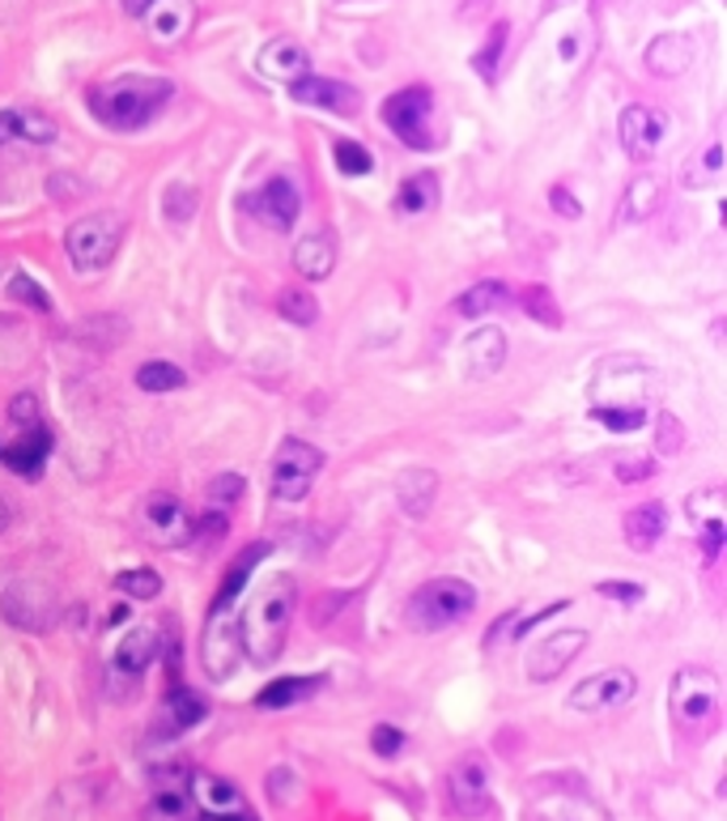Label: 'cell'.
<instances>
[{
    "mask_svg": "<svg viewBox=\"0 0 727 821\" xmlns=\"http://www.w3.org/2000/svg\"><path fill=\"white\" fill-rule=\"evenodd\" d=\"M294 600H298V584L290 575H277L268 579L251 600H247V613H243V652L256 660V665H272L281 652H285V634H290V618H294Z\"/></svg>",
    "mask_w": 727,
    "mask_h": 821,
    "instance_id": "1",
    "label": "cell"
},
{
    "mask_svg": "<svg viewBox=\"0 0 727 821\" xmlns=\"http://www.w3.org/2000/svg\"><path fill=\"white\" fill-rule=\"evenodd\" d=\"M171 94L175 85L166 78H115L90 90V112L115 132H137L171 103Z\"/></svg>",
    "mask_w": 727,
    "mask_h": 821,
    "instance_id": "2",
    "label": "cell"
},
{
    "mask_svg": "<svg viewBox=\"0 0 727 821\" xmlns=\"http://www.w3.org/2000/svg\"><path fill=\"white\" fill-rule=\"evenodd\" d=\"M472 609H477V587L468 584V579H430V584H421L409 596L404 618H409L413 630L434 634V630L459 626Z\"/></svg>",
    "mask_w": 727,
    "mask_h": 821,
    "instance_id": "3",
    "label": "cell"
},
{
    "mask_svg": "<svg viewBox=\"0 0 727 821\" xmlns=\"http://www.w3.org/2000/svg\"><path fill=\"white\" fill-rule=\"evenodd\" d=\"M668 703H672V719H677L681 732H693V737L711 732L719 724V706H724L719 677L711 668H681L672 677Z\"/></svg>",
    "mask_w": 727,
    "mask_h": 821,
    "instance_id": "4",
    "label": "cell"
},
{
    "mask_svg": "<svg viewBox=\"0 0 727 821\" xmlns=\"http://www.w3.org/2000/svg\"><path fill=\"white\" fill-rule=\"evenodd\" d=\"M119 243H124V218H115V213H90V218L73 222L69 235H65L69 260L81 273L107 269L115 260V251H119Z\"/></svg>",
    "mask_w": 727,
    "mask_h": 821,
    "instance_id": "5",
    "label": "cell"
},
{
    "mask_svg": "<svg viewBox=\"0 0 727 821\" xmlns=\"http://www.w3.org/2000/svg\"><path fill=\"white\" fill-rule=\"evenodd\" d=\"M383 124L396 132L400 145L430 150L434 145V94L430 85H404L383 103Z\"/></svg>",
    "mask_w": 727,
    "mask_h": 821,
    "instance_id": "6",
    "label": "cell"
},
{
    "mask_svg": "<svg viewBox=\"0 0 727 821\" xmlns=\"http://www.w3.org/2000/svg\"><path fill=\"white\" fill-rule=\"evenodd\" d=\"M643 375H650V366L638 357H605L600 371L591 375V400H596L591 409H643V400L655 388L630 384V379H643Z\"/></svg>",
    "mask_w": 727,
    "mask_h": 821,
    "instance_id": "7",
    "label": "cell"
},
{
    "mask_svg": "<svg viewBox=\"0 0 727 821\" xmlns=\"http://www.w3.org/2000/svg\"><path fill=\"white\" fill-rule=\"evenodd\" d=\"M319 469H324L319 447H310L303 438H285L272 456V499L277 503H303Z\"/></svg>",
    "mask_w": 727,
    "mask_h": 821,
    "instance_id": "8",
    "label": "cell"
},
{
    "mask_svg": "<svg viewBox=\"0 0 727 821\" xmlns=\"http://www.w3.org/2000/svg\"><path fill=\"white\" fill-rule=\"evenodd\" d=\"M536 821H612L600 800H591L574 779H540L532 787Z\"/></svg>",
    "mask_w": 727,
    "mask_h": 821,
    "instance_id": "9",
    "label": "cell"
},
{
    "mask_svg": "<svg viewBox=\"0 0 727 821\" xmlns=\"http://www.w3.org/2000/svg\"><path fill=\"white\" fill-rule=\"evenodd\" d=\"M141 524H145V537L162 549L188 546L191 528H196L191 511L184 507L175 494H166V490H150V494L141 499Z\"/></svg>",
    "mask_w": 727,
    "mask_h": 821,
    "instance_id": "10",
    "label": "cell"
},
{
    "mask_svg": "<svg viewBox=\"0 0 727 821\" xmlns=\"http://www.w3.org/2000/svg\"><path fill=\"white\" fill-rule=\"evenodd\" d=\"M638 694V677L630 668H605V672H591L587 681H578L571 690V706L583 715H600L612 706L630 703Z\"/></svg>",
    "mask_w": 727,
    "mask_h": 821,
    "instance_id": "11",
    "label": "cell"
},
{
    "mask_svg": "<svg viewBox=\"0 0 727 821\" xmlns=\"http://www.w3.org/2000/svg\"><path fill=\"white\" fill-rule=\"evenodd\" d=\"M234 618H238L234 600H213L209 622H204V668H209V677H230V668L238 665V656H243Z\"/></svg>",
    "mask_w": 727,
    "mask_h": 821,
    "instance_id": "12",
    "label": "cell"
},
{
    "mask_svg": "<svg viewBox=\"0 0 727 821\" xmlns=\"http://www.w3.org/2000/svg\"><path fill=\"white\" fill-rule=\"evenodd\" d=\"M447 796H452V809L459 818H481L494 805L490 800V762L481 753L459 758L447 775Z\"/></svg>",
    "mask_w": 727,
    "mask_h": 821,
    "instance_id": "13",
    "label": "cell"
},
{
    "mask_svg": "<svg viewBox=\"0 0 727 821\" xmlns=\"http://www.w3.org/2000/svg\"><path fill=\"white\" fill-rule=\"evenodd\" d=\"M587 647V630H558V634H544L528 652V677L532 681H553L558 672H566L571 660Z\"/></svg>",
    "mask_w": 727,
    "mask_h": 821,
    "instance_id": "14",
    "label": "cell"
},
{
    "mask_svg": "<svg viewBox=\"0 0 727 821\" xmlns=\"http://www.w3.org/2000/svg\"><path fill=\"white\" fill-rule=\"evenodd\" d=\"M617 132H621V145H625V154L634 157V162H650L655 150H659V141H664V116L643 107V103H634V107L621 112Z\"/></svg>",
    "mask_w": 727,
    "mask_h": 821,
    "instance_id": "15",
    "label": "cell"
},
{
    "mask_svg": "<svg viewBox=\"0 0 727 821\" xmlns=\"http://www.w3.org/2000/svg\"><path fill=\"white\" fill-rule=\"evenodd\" d=\"M251 213L265 226H272V231H290L298 222V213H303V196H298V188L285 175H272L265 188L256 192V200H251Z\"/></svg>",
    "mask_w": 727,
    "mask_h": 821,
    "instance_id": "16",
    "label": "cell"
},
{
    "mask_svg": "<svg viewBox=\"0 0 727 821\" xmlns=\"http://www.w3.org/2000/svg\"><path fill=\"white\" fill-rule=\"evenodd\" d=\"M188 771H157L153 775V796L145 805V821H191Z\"/></svg>",
    "mask_w": 727,
    "mask_h": 821,
    "instance_id": "17",
    "label": "cell"
},
{
    "mask_svg": "<svg viewBox=\"0 0 727 821\" xmlns=\"http://www.w3.org/2000/svg\"><path fill=\"white\" fill-rule=\"evenodd\" d=\"M188 796L191 805L200 809V818H222V813H243L247 809L243 791L230 779H222V775H209V771L188 775Z\"/></svg>",
    "mask_w": 727,
    "mask_h": 821,
    "instance_id": "18",
    "label": "cell"
},
{
    "mask_svg": "<svg viewBox=\"0 0 727 821\" xmlns=\"http://www.w3.org/2000/svg\"><path fill=\"white\" fill-rule=\"evenodd\" d=\"M290 94L303 103V107H324V112H337V116H353L357 112V90L332 78H315L306 73L290 85Z\"/></svg>",
    "mask_w": 727,
    "mask_h": 821,
    "instance_id": "19",
    "label": "cell"
},
{
    "mask_svg": "<svg viewBox=\"0 0 727 821\" xmlns=\"http://www.w3.org/2000/svg\"><path fill=\"white\" fill-rule=\"evenodd\" d=\"M459 353H464V366H468L472 379H490V375L502 371V362H506V337H502V328L485 324V328L468 332V341H464Z\"/></svg>",
    "mask_w": 727,
    "mask_h": 821,
    "instance_id": "20",
    "label": "cell"
},
{
    "mask_svg": "<svg viewBox=\"0 0 727 821\" xmlns=\"http://www.w3.org/2000/svg\"><path fill=\"white\" fill-rule=\"evenodd\" d=\"M157 647H162V638H157L153 626L128 630V634L119 638V647H115L112 668L124 672V677H141V672H150V665L157 660Z\"/></svg>",
    "mask_w": 727,
    "mask_h": 821,
    "instance_id": "21",
    "label": "cell"
},
{
    "mask_svg": "<svg viewBox=\"0 0 727 821\" xmlns=\"http://www.w3.org/2000/svg\"><path fill=\"white\" fill-rule=\"evenodd\" d=\"M256 64H260V73H265V78L290 81V85L310 73V56H306L303 43H294V39H272L265 51H260V60H256Z\"/></svg>",
    "mask_w": 727,
    "mask_h": 821,
    "instance_id": "22",
    "label": "cell"
},
{
    "mask_svg": "<svg viewBox=\"0 0 727 821\" xmlns=\"http://www.w3.org/2000/svg\"><path fill=\"white\" fill-rule=\"evenodd\" d=\"M9 141H31V145H51L56 141V124L26 107H4L0 112V145Z\"/></svg>",
    "mask_w": 727,
    "mask_h": 821,
    "instance_id": "23",
    "label": "cell"
},
{
    "mask_svg": "<svg viewBox=\"0 0 727 821\" xmlns=\"http://www.w3.org/2000/svg\"><path fill=\"white\" fill-rule=\"evenodd\" d=\"M47 451H51V431H47V426H31V431L22 434L9 451H0V460H4L13 472H22L26 481H35L38 472H43Z\"/></svg>",
    "mask_w": 727,
    "mask_h": 821,
    "instance_id": "24",
    "label": "cell"
},
{
    "mask_svg": "<svg viewBox=\"0 0 727 821\" xmlns=\"http://www.w3.org/2000/svg\"><path fill=\"white\" fill-rule=\"evenodd\" d=\"M324 690V677H277L268 681L265 690L256 694V706L260 711H285V706H298L306 699H315Z\"/></svg>",
    "mask_w": 727,
    "mask_h": 821,
    "instance_id": "25",
    "label": "cell"
},
{
    "mask_svg": "<svg viewBox=\"0 0 727 821\" xmlns=\"http://www.w3.org/2000/svg\"><path fill=\"white\" fill-rule=\"evenodd\" d=\"M294 269H298L306 281H324V277L332 273V269H337V243H332V235L319 231V235L298 238V247H294Z\"/></svg>",
    "mask_w": 727,
    "mask_h": 821,
    "instance_id": "26",
    "label": "cell"
},
{
    "mask_svg": "<svg viewBox=\"0 0 727 821\" xmlns=\"http://www.w3.org/2000/svg\"><path fill=\"white\" fill-rule=\"evenodd\" d=\"M664 524H668L664 503H638L634 511H625L621 532H625V541L638 549V553H647V549H655V541L664 537Z\"/></svg>",
    "mask_w": 727,
    "mask_h": 821,
    "instance_id": "27",
    "label": "cell"
},
{
    "mask_svg": "<svg viewBox=\"0 0 727 821\" xmlns=\"http://www.w3.org/2000/svg\"><path fill=\"white\" fill-rule=\"evenodd\" d=\"M664 204V179L655 175H634L630 188H625V200H621V222H650Z\"/></svg>",
    "mask_w": 727,
    "mask_h": 821,
    "instance_id": "28",
    "label": "cell"
},
{
    "mask_svg": "<svg viewBox=\"0 0 727 821\" xmlns=\"http://www.w3.org/2000/svg\"><path fill=\"white\" fill-rule=\"evenodd\" d=\"M693 60V43L685 35H659L647 47V69L655 78H681Z\"/></svg>",
    "mask_w": 727,
    "mask_h": 821,
    "instance_id": "29",
    "label": "cell"
},
{
    "mask_svg": "<svg viewBox=\"0 0 727 821\" xmlns=\"http://www.w3.org/2000/svg\"><path fill=\"white\" fill-rule=\"evenodd\" d=\"M204 715H209V703H204L200 694H191V690H171V699L162 706V732H166V737H179V732L196 728Z\"/></svg>",
    "mask_w": 727,
    "mask_h": 821,
    "instance_id": "30",
    "label": "cell"
},
{
    "mask_svg": "<svg viewBox=\"0 0 727 821\" xmlns=\"http://www.w3.org/2000/svg\"><path fill=\"white\" fill-rule=\"evenodd\" d=\"M434 204H438V175H434V171H418V175H409V179L400 184V192H396V209L409 213V218L430 213Z\"/></svg>",
    "mask_w": 727,
    "mask_h": 821,
    "instance_id": "31",
    "label": "cell"
},
{
    "mask_svg": "<svg viewBox=\"0 0 727 821\" xmlns=\"http://www.w3.org/2000/svg\"><path fill=\"white\" fill-rule=\"evenodd\" d=\"M434 490H438V477L430 469H404V477L396 481V499L404 503L409 515H425L434 503Z\"/></svg>",
    "mask_w": 727,
    "mask_h": 821,
    "instance_id": "32",
    "label": "cell"
},
{
    "mask_svg": "<svg viewBox=\"0 0 727 821\" xmlns=\"http://www.w3.org/2000/svg\"><path fill=\"white\" fill-rule=\"evenodd\" d=\"M506 307V285L502 281H477L472 290H464L456 298V312L464 319H481L490 312H502Z\"/></svg>",
    "mask_w": 727,
    "mask_h": 821,
    "instance_id": "33",
    "label": "cell"
},
{
    "mask_svg": "<svg viewBox=\"0 0 727 821\" xmlns=\"http://www.w3.org/2000/svg\"><path fill=\"white\" fill-rule=\"evenodd\" d=\"M519 307L528 319H536L540 328H562V307L558 298L549 294V285H524L519 290Z\"/></svg>",
    "mask_w": 727,
    "mask_h": 821,
    "instance_id": "34",
    "label": "cell"
},
{
    "mask_svg": "<svg viewBox=\"0 0 727 821\" xmlns=\"http://www.w3.org/2000/svg\"><path fill=\"white\" fill-rule=\"evenodd\" d=\"M188 384V375H184V366H175V362H145L141 371H137V388L141 391H175Z\"/></svg>",
    "mask_w": 727,
    "mask_h": 821,
    "instance_id": "35",
    "label": "cell"
},
{
    "mask_svg": "<svg viewBox=\"0 0 727 821\" xmlns=\"http://www.w3.org/2000/svg\"><path fill=\"white\" fill-rule=\"evenodd\" d=\"M277 312H281V319H290V324H298V328H310V324L319 319V298H310L306 290H285V294L277 298Z\"/></svg>",
    "mask_w": 727,
    "mask_h": 821,
    "instance_id": "36",
    "label": "cell"
},
{
    "mask_svg": "<svg viewBox=\"0 0 727 821\" xmlns=\"http://www.w3.org/2000/svg\"><path fill=\"white\" fill-rule=\"evenodd\" d=\"M115 587H119L124 596H132V600H153V596L162 591V575L150 571V566H132V571H124V575L115 579Z\"/></svg>",
    "mask_w": 727,
    "mask_h": 821,
    "instance_id": "37",
    "label": "cell"
},
{
    "mask_svg": "<svg viewBox=\"0 0 727 821\" xmlns=\"http://www.w3.org/2000/svg\"><path fill=\"white\" fill-rule=\"evenodd\" d=\"M332 154H337V166H341V175H371V166H375L371 150H366L362 141H349V137L332 141Z\"/></svg>",
    "mask_w": 727,
    "mask_h": 821,
    "instance_id": "38",
    "label": "cell"
},
{
    "mask_svg": "<svg viewBox=\"0 0 727 821\" xmlns=\"http://www.w3.org/2000/svg\"><path fill=\"white\" fill-rule=\"evenodd\" d=\"M9 298H17V303H26V307H35V312H51V294L38 285L35 277L26 273H13L9 277Z\"/></svg>",
    "mask_w": 727,
    "mask_h": 821,
    "instance_id": "39",
    "label": "cell"
},
{
    "mask_svg": "<svg viewBox=\"0 0 727 821\" xmlns=\"http://www.w3.org/2000/svg\"><path fill=\"white\" fill-rule=\"evenodd\" d=\"M506 35H511V26L506 22H494V35H490V43L477 51V73L485 81L497 78V60H502V47H506Z\"/></svg>",
    "mask_w": 727,
    "mask_h": 821,
    "instance_id": "40",
    "label": "cell"
},
{
    "mask_svg": "<svg viewBox=\"0 0 727 821\" xmlns=\"http://www.w3.org/2000/svg\"><path fill=\"white\" fill-rule=\"evenodd\" d=\"M591 418H596L600 426H609V431H617V434L638 431V426L647 422V413H643V409H591Z\"/></svg>",
    "mask_w": 727,
    "mask_h": 821,
    "instance_id": "41",
    "label": "cell"
},
{
    "mask_svg": "<svg viewBox=\"0 0 727 821\" xmlns=\"http://www.w3.org/2000/svg\"><path fill=\"white\" fill-rule=\"evenodd\" d=\"M655 472H659V465H655L650 456H630V460H617L612 477H617L621 485H638V481H650Z\"/></svg>",
    "mask_w": 727,
    "mask_h": 821,
    "instance_id": "42",
    "label": "cell"
},
{
    "mask_svg": "<svg viewBox=\"0 0 727 821\" xmlns=\"http://www.w3.org/2000/svg\"><path fill=\"white\" fill-rule=\"evenodd\" d=\"M191 213H196V192L184 188V184H175V188L166 192V218L179 226V222H188Z\"/></svg>",
    "mask_w": 727,
    "mask_h": 821,
    "instance_id": "43",
    "label": "cell"
},
{
    "mask_svg": "<svg viewBox=\"0 0 727 821\" xmlns=\"http://www.w3.org/2000/svg\"><path fill=\"white\" fill-rule=\"evenodd\" d=\"M238 499H243V477H234V472L218 477V481L209 485V503H213V507H230V503H238Z\"/></svg>",
    "mask_w": 727,
    "mask_h": 821,
    "instance_id": "44",
    "label": "cell"
},
{
    "mask_svg": "<svg viewBox=\"0 0 727 821\" xmlns=\"http://www.w3.org/2000/svg\"><path fill=\"white\" fill-rule=\"evenodd\" d=\"M371 749H375L379 758H396V753L404 749V732L391 728V724H379V728L371 732Z\"/></svg>",
    "mask_w": 727,
    "mask_h": 821,
    "instance_id": "45",
    "label": "cell"
},
{
    "mask_svg": "<svg viewBox=\"0 0 727 821\" xmlns=\"http://www.w3.org/2000/svg\"><path fill=\"white\" fill-rule=\"evenodd\" d=\"M191 537H200V546H213V541H222L226 537V515H218V511H209L196 528H191Z\"/></svg>",
    "mask_w": 727,
    "mask_h": 821,
    "instance_id": "46",
    "label": "cell"
},
{
    "mask_svg": "<svg viewBox=\"0 0 727 821\" xmlns=\"http://www.w3.org/2000/svg\"><path fill=\"white\" fill-rule=\"evenodd\" d=\"M596 591H600V596H609V600H621V605H638V600H643V587H638V584H617V579L600 584Z\"/></svg>",
    "mask_w": 727,
    "mask_h": 821,
    "instance_id": "47",
    "label": "cell"
},
{
    "mask_svg": "<svg viewBox=\"0 0 727 821\" xmlns=\"http://www.w3.org/2000/svg\"><path fill=\"white\" fill-rule=\"evenodd\" d=\"M9 418L13 422H22V426H35V418H38V400L31 396V391H22L13 404H9Z\"/></svg>",
    "mask_w": 727,
    "mask_h": 821,
    "instance_id": "48",
    "label": "cell"
},
{
    "mask_svg": "<svg viewBox=\"0 0 727 821\" xmlns=\"http://www.w3.org/2000/svg\"><path fill=\"white\" fill-rule=\"evenodd\" d=\"M659 426H664L659 451H681V447H685V438H681V422H677L672 413H664V418H659Z\"/></svg>",
    "mask_w": 727,
    "mask_h": 821,
    "instance_id": "49",
    "label": "cell"
},
{
    "mask_svg": "<svg viewBox=\"0 0 727 821\" xmlns=\"http://www.w3.org/2000/svg\"><path fill=\"white\" fill-rule=\"evenodd\" d=\"M702 546H706V558H715V553H719V546H724V519L702 524Z\"/></svg>",
    "mask_w": 727,
    "mask_h": 821,
    "instance_id": "50",
    "label": "cell"
},
{
    "mask_svg": "<svg viewBox=\"0 0 727 821\" xmlns=\"http://www.w3.org/2000/svg\"><path fill=\"white\" fill-rule=\"evenodd\" d=\"M549 204H553L562 218H578V204L571 200V192H566V188H553V192H549Z\"/></svg>",
    "mask_w": 727,
    "mask_h": 821,
    "instance_id": "51",
    "label": "cell"
},
{
    "mask_svg": "<svg viewBox=\"0 0 727 821\" xmlns=\"http://www.w3.org/2000/svg\"><path fill=\"white\" fill-rule=\"evenodd\" d=\"M153 4H157V0H124V9H128L132 17H145Z\"/></svg>",
    "mask_w": 727,
    "mask_h": 821,
    "instance_id": "52",
    "label": "cell"
},
{
    "mask_svg": "<svg viewBox=\"0 0 727 821\" xmlns=\"http://www.w3.org/2000/svg\"><path fill=\"white\" fill-rule=\"evenodd\" d=\"M200 821H256V818L243 809V813H222V818H200Z\"/></svg>",
    "mask_w": 727,
    "mask_h": 821,
    "instance_id": "53",
    "label": "cell"
},
{
    "mask_svg": "<svg viewBox=\"0 0 727 821\" xmlns=\"http://www.w3.org/2000/svg\"><path fill=\"white\" fill-rule=\"evenodd\" d=\"M4 524H9V507L0 503V532H4Z\"/></svg>",
    "mask_w": 727,
    "mask_h": 821,
    "instance_id": "54",
    "label": "cell"
}]
</instances>
